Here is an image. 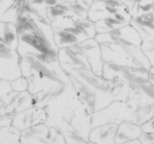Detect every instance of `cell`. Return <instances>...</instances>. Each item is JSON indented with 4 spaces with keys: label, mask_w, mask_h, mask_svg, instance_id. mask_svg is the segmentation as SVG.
<instances>
[{
    "label": "cell",
    "mask_w": 154,
    "mask_h": 144,
    "mask_svg": "<svg viewBox=\"0 0 154 144\" xmlns=\"http://www.w3.org/2000/svg\"><path fill=\"white\" fill-rule=\"evenodd\" d=\"M142 130H143L146 133H154V119L150 120V121H146V123H143Z\"/></svg>",
    "instance_id": "cell-19"
},
{
    "label": "cell",
    "mask_w": 154,
    "mask_h": 144,
    "mask_svg": "<svg viewBox=\"0 0 154 144\" xmlns=\"http://www.w3.org/2000/svg\"><path fill=\"white\" fill-rule=\"evenodd\" d=\"M58 3H65V2H69V0H57Z\"/></svg>",
    "instance_id": "cell-24"
},
{
    "label": "cell",
    "mask_w": 154,
    "mask_h": 144,
    "mask_svg": "<svg viewBox=\"0 0 154 144\" xmlns=\"http://www.w3.org/2000/svg\"><path fill=\"white\" fill-rule=\"evenodd\" d=\"M139 34L142 39L141 49L143 53L146 57L150 66H154V36H148L142 32H139Z\"/></svg>",
    "instance_id": "cell-14"
},
{
    "label": "cell",
    "mask_w": 154,
    "mask_h": 144,
    "mask_svg": "<svg viewBox=\"0 0 154 144\" xmlns=\"http://www.w3.org/2000/svg\"><path fill=\"white\" fill-rule=\"evenodd\" d=\"M10 83H11L12 90L16 93H21L28 91V85H29L28 79L22 75L12 81H10Z\"/></svg>",
    "instance_id": "cell-16"
},
{
    "label": "cell",
    "mask_w": 154,
    "mask_h": 144,
    "mask_svg": "<svg viewBox=\"0 0 154 144\" xmlns=\"http://www.w3.org/2000/svg\"><path fill=\"white\" fill-rule=\"evenodd\" d=\"M131 20L132 17L129 10L127 8H124L120 11L102 17L94 24L96 34H103V33L113 32L130 24Z\"/></svg>",
    "instance_id": "cell-5"
},
{
    "label": "cell",
    "mask_w": 154,
    "mask_h": 144,
    "mask_svg": "<svg viewBox=\"0 0 154 144\" xmlns=\"http://www.w3.org/2000/svg\"><path fill=\"white\" fill-rule=\"evenodd\" d=\"M0 144H21L20 131L13 125L0 127Z\"/></svg>",
    "instance_id": "cell-13"
},
{
    "label": "cell",
    "mask_w": 154,
    "mask_h": 144,
    "mask_svg": "<svg viewBox=\"0 0 154 144\" xmlns=\"http://www.w3.org/2000/svg\"><path fill=\"white\" fill-rule=\"evenodd\" d=\"M95 36L94 24L89 18L76 20L70 26L56 30L53 33V39L59 49L77 46L86 40L93 39Z\"/></svg>",
    "instance_id": "cell-2"
},
{
    "label": "cell",
    "mask_w": 154,
    "mask_h": 144,
    "mask_svg": "<svg viewBox=\"0 0 154 144\" xmlns=\"http://www.w3.org/2000/svg\"><path fill=\"white\" fill-rule=\"evenodd\" d=\"M19 56L17 49L0 40V80L12 81L21 76Z\"/></svg>",
    "instance_id": "cell-4"
},
{
    "label": "cell",
    "mask_w": 154,
    "mask_h": 144,
    "mask_svg": "<svg viewBox=\"0 0 154 144\" xmlns=\"http://www.w3.org/2000/svg\"><path fill=\"white\" fill-rule=\"evenodd\" d=\"M64 136L66 144H94L91 142H88L87 140H83L72 133H65Z\"/></svg>",
    "instance_id": "cell-17"
},
{
    "label": "cell",
    "mask_w": 154,
    "mask_h": 144,
    "mask_svg": "<svg viewBox=\"0 0 154 144\" xmlns=\"http://www.w3.org/2000/svg\"><path fill=\"white\" fill-rule=\"evenodd\" d=\"M77 49L85 57L91 72L98 76H102L104 61L102 59L100 46L94 38L86 40L77 45Z\"/></svg>",
    "instance_id": "cell-6"
},
{
    "label": "cell",
    "mask_w": 154,
    "mask_h": 144,
    "mask_svg": "<svg viewBox=\"0 0 154 144\" xmlns=\"http://www.w3.org/2000/svg\"><path fill=\"white\" fill-rule=\"evenodd\" d=\"M154 0H135L133 7L130 10L131 17L139 16L141 14L153 10Z\"/></svg>",
    "instance_id": "cell-15"
},
{
    "label": "cell",
    "mask_w": 154,
    "mask_h": 144,
    "mask_svg": "<svg viewBox=\"0 0 154 144\" xmlns=\"http://www.w3.org/2000/svg\"><path fill=\"white\" fill-rule=\"evenodd\" d=\"M141 139H140V142L142 144H152L154 143V134L151 133H142L141 134Z\"/></svg>",
    "instance_id": "cell-18"
},
{
    "label": "cell",
    "mask_w": 154,
    "mask_h": 144,
    "mask_svg": "<svg viewBox=\"0 0 154 144\" xmlns=\"http://www.w3.org/2000/svg\"><path fill=\"white\" fill-rule=\"evenodd\" d=\"M130 24L133 25L139 32L148 36H154V10L132 17Z\"/></svg>",
    "instance_id": "cell-11"
},
{
    "label": "cell",
    "mask_w": 154,
    "mask_h": 144,
    "mask_svg": "<svg viewBox=\"0 0 154 144\" xmlns=\"http://www.w3.org/2000/svg\"><path fill=\"white\" fill-rule=\"evenodd\" d=\"M148 80L152 85H154V66H151L148 70Z\"/></svg>",
    "instance_id": "cell-20"
},
{
    "label": "cell",
    "mask_w": 154,
    "mask_h": 144,
    "mask_svg": "<svg viewBox=\"0 0 154 144\" xmlns=\"http://www.w3.org/2000/svg\"><path fill=\"white\" fill-rule=\"evenodd\" d=\"M125 121H133V110L126 102L119 100L114 101L108 107L93 112L91 115V128L108 123L118 125Z\"/></svg>",
    "instance_id": "cell-3"
},
{
    "label": "cell",
    "mask_w": 154,
    "mask_h": 144,
    "mask_svg": "<svg viewBox=\"0 0 154 144\" xmlns=\"http://www.w3.org/2000/svg\"><path fill=\"white\" fill-rule=\"evenodd\" d=\"M122 144H142L140 142V140H137V139H134V140H131V141H127L125 143H122Z\"/></svg>",
    "instance_id": "cell-23"
},
{
    "label": "cell",
    "mask_w": 154,
    "mask_h": 144,
    "mask_svg": "<svg viewBox=\"0 0 154 144\" xmlns=\"http://www.w3.org/2000/svg\"><path fill=\"white\" fill-rule=\"evenodd\" d=\"M152 144H154V143H152Z\"/></svg>",
    "instance_id": "cell-27"
},
{
    "label": "cell",
    "mask_w": 154,
    "mask_h": 144,
    "mask_svg": "<svg viewBox=\"0 0 154 144\" xmlns=\"http://www.w3.org/2000/svg\"><path fill=\"white\" fill-rule=\"evenodd\" d=\"M69 1H79V2H81V3H83V4H85L86 6H88L89 8L91 7V5L93 4V0H69Z\"/></svg>",
    "instance_id": "cell-22"
},
{
    "label": "cell",
    "mask_w": 154,
    "mask_h": 144,
    "mask_svg": "<svg viewBox=\"0 0 154 144\" xmlns=\"http://www.w3.org/2000/svg\"><path fill=\"white\" fill-rule=\"evenodd\" d=\"M46 112L41 107H29L20 112H17L12 119V125L18 131H23L38 124L45 123Z\"/></svg>",
    "instance_id": "cell-7"
},
{
    "label": "cell",
    "mask_w": 154,
    "mask_h": 144,
    "mask_svg": "<svg viewBox=\"0 0 154 144\" xmlns=\"http://www.w3.org/2000/svg\"><path fill=\"white\" fill-rule=\"evenodd\" d=\"M93 1H103V0H93Z\"/></svg>",
    "instance_id": "cell-25"
},
{
    "label": "cell",
    "mask_w": 154,
    "mask_h": 144,
    "mask_svg": "<svg viewBox=\"0 0 154 144\" xmlns=\"http://www.w3.org/2000/svg\"><path fill=\"white\" fill-rule=\"evenodd\" d=\"M118 125L113 123L103 124L91 130L88 140L94 144H115V136Z\"/></svg>",
    "instance_id": "cell-8"
},
{
    "label": "cell",
    "mask_w": 154,
    "mask_h": 144,
    "mask_svg": "<svg viewBox=\"0 0 154 144\" xmlns=\"http://www.w3.org/2000/svg\"><path fill=\"white\" fill-rule=\"evenodd\" d=\"M25 0H0V21L16 23Z\"/></svg>",
    "instance_id": "cell-9"
},
{
    "label": "cell",
    "mask_w": 154,
    "mask_h": 144,
    "mask_svg": "<svg viewBox=\"0 0 154 144\" xmlns=\"http://www.w3.org/2000/svg\"><path fill=\"white\" fill-rule=\"evenodd\" d=\"M153 10H154V6H153Z\"/></svg>",
    "instance_id": "cell-26"
},
{
    "label": "cell",
    "mask_w": 154,
    "mask_h": 144,
    "mask_svg": "<svg viewBox=\"0 0 154 144\" xmlns=\"http://www.w3.org/2000/svg\"><path fill=\"white\" fill-rule=\"evenodd\" d=\"M94 39L100 46L104 63L150 69L151 66L141 49V36L133 25L128 24L113 32L96 34Z\"/></svg>",
    "instance_id": "cell-1"
},
{
    "label": "cell",
    "mask_w": 154,
    "mask_h": 144,
    "mask_svg": "<svg viewBox=\"0 0 154 144\" xmlns=\"http://www.w3.org/2000/svg\"><path fill=\"white\" fill-rule=\"evenodd\" d=\"M143 133L142 128L133 122H122L118 127L115 136V144H122L137 139Z\"/></svg>",
    "instance_id": "cell-10"
},
{
    "label": "cell",
    "mask_w": 154,
    "mask_h": 144,
    "mask_svg": "<svg viewBox=\"0 0 154 144\" xmlns=\"http://www.w3.org/2000/svg\"><path fill=\"white\" fill-rule=\"evenodd\" d=\"M125 6H126V8L129 10V12H130V10L132 9V7H133V4H134V1L135 0H120Z\"/></svg>",
    "instance_id": "cell-21"
},
{
    "label": "cell",
    "mask_w": 154,
    "mask_h": 144,
    "mask_svg": "<svg viewBox=\"0 0 154 144\" xmlns=\"http://www.w3.org/2000/svg\"><path fill=\"white\" fill-rule=\"evenodd\" d=\"M0 40L14 49H17L18 33L16 23L0 21Z\"/></svg>",
    "instance_id": "cell-12"
}]
</instances>
